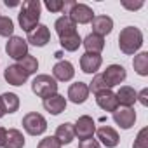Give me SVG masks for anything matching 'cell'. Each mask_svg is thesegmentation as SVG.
I'll return each mask as SVG.
<instances>
[{
	"label": "cell",
	"mask_w": 148,
	"mask_h": 148,
	"mask_svg": "<svg viewBox=\"0 0 148 148\" xmlns=\"http://www.w3.org/2000/svg\"><path fill=\"white\" fill-rule=\"evenodd\" d=\"M40 9H42V4L38 0H26L21 5V11L18 14V21H19V26L25 30V32H32L38 21H40Z\"/></svg>",
	"instance_id": "cell-2"
},
{
	"label": "cell",
	"mask_w": 148,
	"mask_h": 148,
	"mask_svg": "<svg viewBox=\"0 0 148 148\" xmlns=\"http://www.w3.org/2000/svg\"><path fill=\"white\" fill-rule=\"evenodd\" d=\"M5 5H9V7H16L18 2H9V0H5Z\"/></svg>",
	"instance_id": "cell-38"
},
{
	"label": "cell",
	"mask_w": 148,
	"mask_h": 148,
	"mask_svg": "<svg viewBox=\"0 0 148 148\" xmlns=\"http://www.w3.org/2000/svg\"><path fill=\"white\" fill-rule=\"evenodd\" d=\"M54 28H56V33L59 35V38L77 33V25L73 23L68 16H61V18H58L56 23H54Z\"/></svg>",
	"instance_id": "cell-19"
},
{
	"label": "cell",
	"mask_w": 148,
	"mask_h": 148,
	"mask_svg": "<svg viewBox=\"0 0 148 148\" xmlns=\"http://www.w3.org/2000/svg\"><path fill=\"white\" fill-rule=\"evenodd\" d=\"M96 136H98V139H99L106 148H115V146L119 145V141H120L119 132H117L113 127H110V125H101V127H98V129H96Z\"/></svg>",
	"instance_id": "cell-15"
},
{
	"label": "cell",
	"mask_w": 148,
	"mask_h": 148,
	"mask_svg": "<svg viewBox=\"0 0 148 148\" xmlns=\"http://www.w3.org/2000/svg\"><path fill=\"white\" fill-rule=\"evenodd\" d=\"M132 66H134V71L141 77H146L148 75V52H139L134 56L132 59Z\"/></svg>",
	"instance_id": "cell-24"
},
{
	"label": "cell",
	"mask_w": 148,
	"mask_h": 148,
	"mask_svg": "<svg viewBox=\"0 0 148 148\" xmlns=\"http://www.w3.org/2000/svg\"><path fill=\"white\" fill-rule=\"evenodd\" d=\"M82 45L86 47V52L99 54V52L105 49V38H103V37H99V35L89 33V35L82 40Z\"/></svg>",
	"instance_id": "cell-22"
},
{
	"label": "cell",
	"mask_w": 148,
	"mask_h": 148,
	"mask_svg": "<svg viewBox=\"0 0 148 148\" xmlns=\"http://www.w3.org/2000/svg\"><path fill=\"white\" fill-rule=\"evenodd\" d=\"M101 77L105 80V84L108 86V89L115 87V86H120L125 77H127V73H125V68L122 64H110L106 66V70L101 73Z\"/></svg>",
	"instance_id": "cell-6"
},
{
	"label": "cell",
	"mask_w": 148,
	"mask_h": 148,
	"mask_svg": "<svg viewBox=\"0 0 148 148\" xmlns=\"http://www.w3.org/2000/svg\"><path fill=\"white\" fill-rule=\"evenodd\" d=\"M5 52H7L9 58L19 61L21 58H25L28 54V42L25 38H21V37H14L12 35L7 40V44H5Z\"/></svg>",
	"instance_id": "cell-7"
},
{
	"label": "cell",
	"mask_w": 148,
	"mask_h": 148,
	"mask_svg": "<svg viewBox=\"0 0 148 148\" xmlns=\"http://www.w3.org/2000/svg\"><path fill=\"white\" fill-rule=\"evenodd\" d=\"M52 77L56 82H68L75 77V68L70 61H58L52 68Z\"/></svg>",
	"instance_id": "cell-12"
},
{
	"label": "cell",
	"mask_w": 148,
	"mask_h": 148,
	"mask_svg": "<svg viewBox=\"0 0 148 148\" xmlns=\"http://www.w3.org/2000/svg\"><path fill=\"white\" fill-rule=\"evenodd\" d=\"M32 91L38 98H49L58 92V82L51 75H37L32 82Z\"/></svg>",
	"instance_id": "cell-3"
},
{
	"label": "cell",
	"mask_w": 148,
	"mask_h": 148,
	"mask_svg": "<svg viewBox=\"0 0 148 148\" xmlns=\"http://www.w3.org/2000/svg\"><path fill=\"white\" fill-rule=\"evenodd\" d=\"M54 138H56L61 145H70L73 139H75V129H73V124L64 122V124L58 125Z\"/></svg>",
	"instance_id": "cell-21"
},
{
	"label": "cell",
	"mask_w": 148,
	"mask_h": 148,
	"mask_svg": "<svg viewBox=\"0 0 148 148\" xmlns=\"http://www.w3.org/2000/svg\"><path fill=\"white\" fill-rule=\"evenodd\" d=\"M91 23H92V33L103 37V38H105V35L112 33V30H113V19L110 16H94Z\"/></svg>",
	"instance_id": "cell-17"
},
{
	"label": "cell",
	"mask_w": 148,
	"mask_h": 148,
	"mask_svg": "<svg viewBox=\"0 0 148 148\" xmlns=\"http://www.w3.org/2000/svg\"><path fill=\"white\" fill-rule=\"evenodd\" d=\"M122 5H124L125 9L136 11V9H141V7H143V2H138V4H129V2H122Z\"/></svg>",
	"instance_id": "cell-35"
},
{
	"label": "cell",
	"mask_w": 148,
	"mask_h": 148,
	"mask_svg": "<svg viewBox=\"0 0 148 148\" xmlns=\"http://www.w3.org/2000/svg\"><path fill=\"white\" fill-rule=\"evenodd\" d=\"M49 40H51V32L45 25H37L26 35V42H30L35 47H44V45L49 44Z\"/></svg>",
	"instance_id": "cell-10"
},
{
	"label": "cell",
	"mask_w": 148,
	"mask_h": 148,
	"mask_svg": "<svg viewBox=\"0 0 148 148\" xmlns=\"http://www.w3.org/2000/svg\"><path fill=\"white\" fill-rule=\"evenodd\" d=\"M73 129H75V136L82 141V139L92 138V134L96 132V124H94L92 117L82 115V117H79V120L75 124H73Z\"/></svg>",
	"instance_id": "cell-8"
},
{
	"label": "cell",
	"mask_w": 148,
	"mask_h": 148,
	"mask_svg": "<svg viewBox=\"0 0 148 148\" xmlns=\"http://www.w3.org/2000/svg\"><path fill=\"white\" fill-rule=\"evenodd\" d=\"M42 105H44V108H45L51 115H59V113L64 112V108H66V98L56 92V94L45 98Z\"/></svg>",
	"instance_id": "cell-18"
},
{
	"label": "cell",
	"mask_w": 148,
	"mask_h": 148,
	"mask_svg": "<svg viewBox=\"0 0 148 148\" xmlns=\"http://www.w3.org/2000/svg\"><path fill=\"white\" fill-rule=\"evenodd\" d=\"M0 98H2L5 113H14V112H18V108H19V96H18V94H14V92H4Z\"/></svg>",
	"instance_id": "cell-26"
},
{
	"label": "cell",
	"mask_w": 148,
	"mask_h": 148,
	"mask_svg": "<svg viewBox=\"0 0 148 148\" xmlns=\"http://www.w3.org/2000/svg\"><path fill=\"white\" fill-rule=\"evenodd\" d=\"M87 87H89V92H94V94H98V92H101V91H106V89H108V86L105 84V80H103V77H101V75H96V77L92 79V82H91Z\"/></svg>",
	"instance_id": "cell-29"
},
{
	"label": "cell",
	"mask_w": 148,
	"mask_h": 148,
	"mask_svg": "<svg viewBox=\"0 0 148 148\" xmlns=\"http://www.w3.org/2000/svg\"><path fill=\"white\" fill-rule=\"evenodd\" d=\"M103 64V58L101 54H92V52H84L82 58H80V68L84 73H89V75H92V73H96Z\"/></svg>",
	"instance_id": "cell-14"
},
{
	"label": "cell",
	"mask_w": 148,
	"mask_h": 148,
	"mask_svg": "<svg viewBox=\"0 0 148 148\" xmlns=\"http://www.w3.org/2000/svg\"><path fill=\"white\" fill-rule=\"evenodd\" d=\"M132 148H148V127H143V129L138 132Z\"/></svg>",
	"instance_id": "cell-30"
},
{
	"label": "cell",
	"mask_w": 148,
	"mask_h": 148,
	"mask_svg": "<svg viewBox=\"0 0 148 148\" xmlns=\"http://www.w3.org/2000/svg\"><path fill=\"white\" fill-rule=\"evenodd\" d=\"M5 115V108H4V103H2V98H0V119Z\"/></svg>",
	"instance_id": "cell-37"
},
{
	"label": "cell",
	"mask_w": 148,
	"mask_h": 148,
	"mask_svg": "<svg viewBox=\"0 0 148 148\" xmlns=\"http://www.w3.org/2000/svg\"><path fill=\"white\" fill-rule=\"evenodd\" d=\"M28 73L16 63V64H9L7 68H5V71H4V79H5V82L7 84H11V86H16V87H19V86H23L26 80H28Z\"/></svg>",
	"instance_id": "cell-9"
},
{
	"label": "cell",
	"mask_w": 148,
	"mask_h": 148,
	"mask_svg": "<svg viewBox=\"0 0 148 148\" xmlns=\"http://www.w3.org/2000/svg\"><path fill=\"white\" fill-rule=\"evenodd\" d=\"M136 101H139L143 106H148V89H143L139 94H138V98H136Z\"/></svg>",
	"instance_id": "cell-34"
},
{
	"label": "cell",
	"mask_w": 148,
	"mask_h": 148,
	"mask_svg": "<svg viewBox=\"0 0 148 148\" xmlns=\"http://www.w3.org/2000/svg\"><path fill=\"white\" fill-rule=\"evenodd\" d=\"M66 14H68V18L75 23V25H87V23H91L92 18H94V12H92V9H91L89 5H86V4H77V2H73V5L70 7V11H68Z\"/></svg>",
	"instance_id": "cell-5"
},
{
	"label": "cell",
	"mask_w": 148,
	"mask_h": 148,
	"mask_svg": "<svg viewBox=\"0 0 148 148\" xmlns=\"http://www.w3.org/2000/svg\"><path fill=\"white\" fill-rule=\"evenodd\" d=\"M79 148H99V141H98V139H92V138L82 139V141L79 143Z\"/></svg>",
	"instance_id": "cell-33"
},
{
	"label": "cell",
	"mask_w": 148,
	"mask_h": 148,
	"mask_svg": "<svg viewBox=\"0 0 148 148\" xmlns=\"http://www.w3.org/2000/svg\"><path fill=\"white\" fill-rule=\"evenodd\" d=\"M96 103H98V106H99L101 110H105V112H112V113L119 108L117 96H115V92L110 91V89L98 92V94H96Z\"/></svg>",
	"instance_id": "cell-16"
},
{
	"label": "cell",
	"mask_w": 148,
	"mask_h": 148,
	"mask_svg": "<svg viewBox=\"0 0 148 148\" xmlns=\"http://www.w3.org/2000/svg\"><path fill=\"white\" fill-rule=\"evenodd\" d=\"M14 33V23L7 16H0V37H12Z\"/></svg>",
	"instance_id": "cell-28"
},
{
	"label": "cell",
	"mask_w": 148,
	"mask_h": 148,
	"mask_svg": "<svg viewBox=\"0 0 148 148\" xmlns=\"http://www.w3.org/2000/svg\"><path fill=\"white\" fill-rule=\"evenodd\" d=\"M59 44H61V47H63L64 51H68V52H75V51L82 45V38H80L79 33H73V35H68V37L59 38Z\"/></svg>",
	"instance_id": "cell-25"
},
{
	"label": "cell",
	"mask_w": 148,
	"mask_h": 148,
	"mask_svg": "<svg viewBox=\"0 0 148 148\" xmlns=\"http://www.w3.org/2000/svg\"><path fill=\"white\" fill-rule=\"evenodd\" d=\"M115 96H117V101H119V105H120V106L132 108V105L136 103L138 92H136L132 87H129V86H122V87L115 92Z\"/></svg>",
	"instance_id": "cell-20"
},
{
	"label": "cell",
	"mask_w": 148,
	"mask_h": 148,
	"mask_svg": "<svg viewBox=\"0 0 148 148\" xmlns=\"http://www.w3.org/2000/svg\"><path fill=\"white\" fill-rule=\"evenodd\" d=\"M113 120L115 124L120 127V129H131L136 122V112L134 108H125V106H120L113 112Z\"/></svg>",
	"instance_id": "cell-11"
},
{
	"label": "cell",
	"mask_w": 148,
	"mask_h": 148,
	"mask_svg": "<svg viewBox=\"0 0 148 148\" xmlns=\"http://www.w3.org/2000/svg\"><path fill=\"white\" fill-rule=\"evenodd\" d=\"M87 98H89V87L86 82H75L68 87V99L71 103L82 105L87 101Z\"/></svg>",
	"instance_id": "cell-13"
},
{
	"label": "cell",
	"mask_w": 148,
	"mask_h": 148,
	"mask_svg": "<svg viewBox=\"0 0 148 148\" xmlns=\"http://www.w3.org/2000/svg\"><path fill=\"white\" fill-rule=\"evenodd\" d=\"M5 136H7V129L0 127V148H4V145H5Z\"/></svg>",
	"instance_id": "cell-36"
},
{
	"label": "cell",
	"mask_w": 148,
	"mask_h": 148,
	"mask_svg": "<svg viewBox=\"0 0 148 148\" xmlns=\"http://www.w3.org/2000/svg\"><path fill=\"white\" fill-rule=\"evenodd\" d=\"M23 127L30 136H40L47 131V120L37 112H30L23 117Z\"/></svg>",
	"instance_id": "cell-4"
},
{
	"label": "cell",
	"mask_w": 148,
	"mask_h": 148,
	"mask_svg": "<svg viewBox=\"0 0 148 148\" xmlns=\"http://www.w3.org/2000/svg\"><path fill=\"white\" fill-rule=\"evenodd\" d=\"M45 7L51 12H63L64 11V2L63 0H45Z\"/></svg>",
	"instance_id": "cell-32"
},
{
	"label": "cell",
	"mask_w": 148,
	"mask_h": 148,
	"mask_svg": "<svg viewBox=\"0 0 148 148\" xmlns=\"http://www.w3.org/2000/svg\"><path fill=\"white\" fill-rule=\"evenodd\" d=\"M61 146H63V145H61L54 136H47V138L40 139V143H38L37 148H61Z\"/></svg>",
	"instance_id": "cell-31"
},
{
	"label": "cell",
	"mask_w": 148,
	"mask_h": 148,
	"mask_svg": "<svg viewBox=\"0 0 148 148\" xmlns=\"http://www.w3.org/2000/svg\"><path fill=\"white\" fill-rule=\"evenodd\" d=\"M143 45V32L136 26H125L119 35V47L124 54L132 56Z\"/></svg>",
	"instance_id": "cell-1"
},
{
	"label": "cell",
	"mask_w": 148,
	"mask_h": 148,
	"mask_svg": "<svg viewBox=\"0 0 148 148\" xmlns=\"http://www.w3.org/2000/svg\"><path fill=\"white\" fill-rule=\"evenodd\" d=\"M18 64L28 73V75H32V73H37V70H38V61H37V58L32 56V54H26L25 58H21V59L18 61Z\"/></svg>",
	"instance_id": "cell-27"
},
{
	"label": "cell",
	"mask_w": 148,
	"mask_h": 148,
	"mask_svg": "<svg viewBox=\"0 0 148 148\" xmlns=\"http://www.w3.org/2000/svg\"><path fill=\"white\" fill-rule=\"evenodd\" d=\"M25 146V136L18 129H9L5 136V145L4 148H23Z\"/></svg>",
	"instance_id": "cell-23"
}]
</instances>
